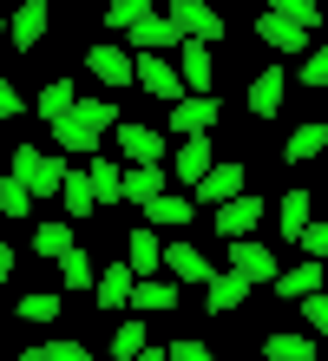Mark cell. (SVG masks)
Masks as SVG:
<instances>
[{
    "mask_svg": "<svg viewBox=\"0 0 328 361\" xmlns=\"http://www.w3.org/2000/svg\"><path fill=\"white\" fill-rule=\"evenodd\" d=\"M7 178L27 184V197H59L66 164H59V158H47L40 145H13V171H7Z\"/></svg>",
    "mask_w": 328,
    "mask_h": 361,
    "instance_id": "6da1fadb",
    "label": "cell"
},
{
    "mask_svg": "<svg viewBox=\"0 0 328 361\" xmlns=\"http://www.w3.org/2000/svg\"><path fill=\"white\" fill-rule=\"evenodd\" d=\"M171 27H178V39H190V47H217L224 39V13H210L204 0H171Z\"/></svg>",
    "mask_w": 328,
    "mask_h": 361,
    "instance_id": "7a4b0ae2",
    "label": "cell"
},
{
    "mask_svg": "<svg viewBox=\"0 0 328 361\" xmlns=\"http://www.w3.org/2000/svg\"><path fill=\"white\" fill-rule=\"evenodd\" d=\"M119 152H125L131 171H158V158L171 152V145L151 132V125H119Z\"/></svg>",
    "mask_w": 328,
    "mask_h": 361,
    "instance_id": "3957f363",
    "label": "cell"
},
{
    "mask_svg": "<svg viewBox=\"0 0 328 361\" xmlns=\"http://www.w3.org/2000/svg\"><path fill=\"white\" fill-rule=\"evenodd\" d=\"M230 276H243L250 289H256V283H276V257H269L256 237H236V243H230Z\"/></svg>",
    "mask_w": 328,
    "mask_h": 361,
    "instance_id": "277c9868",
    "label": "cell"
},
{
    "mask_svg": "<svg viewBox=\"0 0 328 361\" xmlns=\"http://www.w3.org/2000/svg\"><path fill=\"white\" fill-rule=\"evenodd\" d=\"M131 86H145L151 99H171V105L184 99V86H178V66H171V59H131Z\"/></svg>",
    "mask_w": 328,
    "mask_h": 361,
    "instance_id": "5b68a950",
    "label": "cell"
},
{
    "mask_svg": "<svg viewBox=\"0 0 328 361\" xmlns=\"http://www.w3.org/2000/svg\"><path fill=\"white\" fill-rule=\"evenodd\" d=\"M230 197H243V164L236 158L210 164V171L197 178V204H230Z\"/></svg>",
    "mask_w": 328,
    "mask_h": 361,
    "instance_id": "8992f818",
    "label": "cell"
},
{
    "mask_svg": "<svg viewBox=\"0 0 328 361\" xmlns=\"http://www.w3.org/2000/svg\"><path fill=\"white\" fill-rule=\"evenodd\" d=\"M178 86H184V99H210V47H178Z\"/></svg>",
    "mask_w": 328,
    "mask_h": 361,
    "instance_id": "52a82bcc",
    "label": "cell"
},
{
    "mask_svg": "<svg viewBox=\"0 0 328 361\" xmlns=\"http://www.w3.org/2000/svg\"><path fill=\"white\" fill-rule=\"evenodd\" d=\"M210 125H217V99H178L171 105V132L178 138H210Z\"/></svg>",
    "mask_w": 328,
    "mask_h": 361,
    "instance_id": "ba28073f",
    "label": "cell"
},
{
    "mask_svg": "<svg viewBox=\"0 0 328 361\" xmlns=\"http://www.w3.org/2000/svg\"><path fill=\"white\" fill-rule=\"evenodd\" d=\"M7 39H13V53H33L40 39H47V0H27V7L7 20Z\"/></svg>",
    "mask_w": 328,
    "mask_h": 361,
    "instance_id": "9c48e42d",
    "label": "cell"
},
{
    "mask_svg": "<svg viewBox=\"0 0 328 361\" xmlns=\"http://www.w3.org/2000/svg\"><path fill=\"white\" fill-rule=\"evenodd\" d=\"M243 295H250V283H243V276H230V269H210V283H204V309H210V315H230V309H243Z\"/></svg>",
    "mask_w": 328,
    "mask_h": 361,
    "instance_id": "30bf717a",
    "label": "cell"
},
{
    "mask_svg": "<svg viewBox=\"0 0 328 361\" xmlns=\"http://www.w3.org/2000/svg\"><path fill=\"white\" fill-rule=\"evenodd\" d=\"M164 269H171V283H210V257L197 243H171L164 250Z\"/></svg>",
    "mask_w": 328,
    "mask_h": 361,
    "instance_id": "8fae6325",
    "label": "cell"
},
{
    "mask_svg": "<svg viewBox=\"0 0 328 361\" xmlns=\"http://www.w3.org/2000/svg\"><path fill=\"white\" fill-rule=\"evenodd\" d=\"M256 217H262V204L250 197V190H243V197H230V204H217V230H224L230 243H236V237H250Z\"/></svg>",
    "mask_w": 328,
    "mask_h": 361,
    "instance_id": "7c38bea8",
    "label": "cell"
},
{
    "mask_svg": "<svg viewBox=\"0 0 328 361\" xmlns=\"http://www.w3.org/2000/svg\"><path fill=\"white\" fill-rule=\"evenodd\" d=\"M85 66H92V79H105V86H131V53L125 47H85Z\"/></svg>",
    "mask_w": 328,
    "mask_h": 361,
    "instance_id": "4fadbf2b",
    "label": "cell"
},
{
    "mask_svg": "<svg viewBox=\"0 0 328 361\" xmlns=\"http://www.w3.org/2000/svg\"><path fill=\"white\" fill-rule=\"evenodd\" d=\"M125 269H131V276H158V269H164V250H158L151 230H131V237H125Z\"/></svg>",
    "mask_w": 328,
    "mask_h": 361,
    "instance_id": "5bb4252c",
    "label": "cell"
},
{
    "mask_svg": "<svg viewBox=\"0 0 328 361\" xmlns=\"http://www.w3.org/2000/svg\"><path fill=\"white\" fill-rule=\"evenodd\" d=\"M131 283H138V276H131L125 263H105V276L92 283V295H99V309H131Z\"/></svg>",
    "mask_w": 328,
    "mask_h": 361,
    "instance_id": "9a60e30c",
    "label": "cell"
},
{
    "mask_svg": "<svg viewBox=\"0 0 328 361\" xmlns=\"http://www.w3.org/2000/svg\"><path fill=\"white\" fill-rule=\"evenodd\" d=\"M131 309H178V283H171V276H138V283H131Z\"/></svg>",
    "mask_w": 328,
    "mask_h": 361,
    "instance_id": "2e32d148",
    "label": "cell"
},
{
    "mask_svg": "<svg viewBox=\"0 0 328 361\" xmlns=\"http://www.w3.org/2000/svg\"><path fill=\"white\" fill-rule=\"evenodd\" d=\"M322 289V263H296V269H276V295L282 302H302V295Z\"/></svg>",
    "mask_w": 328,
    "mask_h": 361,
    "instance_id": "e0dca14e",
    "label": "cell"
},
{
    "mask_svg": "<svg viewBox=\"0 0 328 361\" xmlns=\"http://www.w3.org/2000/svg\"><path fill=\"white\" fill-rule=\"evenodd\" d=\"M85 184H92V197H99L105 210H112V204L125 197V171H119V164H112V158H105V152L92 158V171H85Z\"/></svg>",
    "mask_w": 328,
    "mask_h": 361,
    "instance_id": "ac0fdd59",
    "label": "cell"
},
{
    "mask_svg": "<svg viewBox=\"0 0 328 361\" xmlns=\"http://www.w3.org/2000/svg\"><path fill=\"white\" fill-rule=\"evenodd\" d=\"M282 86H289V79H282V66H269V73L250 86V112H256V118H276V112H282Z\"/></svg>",
    "mask_w": 328,
    "mask_h": 361,
    "instance_id": "d6986e66",
    "label": "cell"
},
{
    "mask_svg": "<svg viewBox=\"0 0 328 361\" xmlns=\"http://www.w3.org/2000/svg\"><path fill=\"white\" fill-rule=\"evenodd\" d=\"M309 204H315L309 190H282V204H276V217H282V237H289V243H296L302 230L315 224V217H309Z\"/></svg>",
    "mask_w": 328,
    "mask_h": 361,
    "instance_id": "ffe728a7",
    "label": "cell"
},
{
    "mask_svg": "<svg viewBox=\"0 0 328 361\" xmlns=\"http://www.w3.org/2000/svg\"><path fill=\"white\" fill-rule=\"evenodd\" d=\"M171 171H178L184 184H197V178L210 171V138H184V145H178V158H171Z\"/></svg>",
    "mask_w": 328,
    "mask_h": 361,
    "instance_id": "44dd1931",
    "label": "cell"
},
{
    "mask_svg": "<svg viewBox=\"0 0 328 361\" xmlns=\"http://www.w3.org/2000/svg\"><path fill=\"white\" fill-rule=\"evenodd\" d=\"M276 20H282V27H296L302 39H309L315 27H322V7H315V0H276V7H269Z\"/></svg>",
    "mask_w": 328,
    "mask_h": 361,
    "instance_id": "7402d4cb",
    "label": "cell"
},
{
    "mask_svg": "<svg viewBox=\"0 0 328 361\" xmlns=\"http://www.w3.org/2000/svg\"><path fill=\"white\" fill-rule=\"evenodd\" d=\"M59 204H66V217H92V210H99L92 184H85V171H66V184H59Z\"/></svg>",
    "mask_w": 328,
    "mask_h": 361,
    "instance_id": "603a6c76",
    "label": "cell"
},
{
    "mask_svg": "<svg viewBox=\"0 0 328 361\" xmlns=\"http://www.w3.org/2000/svg\"><path fill=\"white\" fill-rule=\"evenodd\" d=\"M322 145H328V125H296V132H289V145H282V158H289V164H309Z\"/></svg>",
    "mask_w": 328,
    "mask_h": 361,
    "instance_id": "cb8c5ba5",
    "label": "cell"
},
{
    "mask_svg": "<svg viewBox=\"0 0 328 361\" xmlns=\"http://www.w3.org/2000/svg\"><path fill=\"white\" fill-rule=\"evenodd\" d=\"M53 145H59V152H92L99 158V132H92V125H79V118H59L53 125Z\"/></svg>",
    "mask_w": 328,
    "mask_h": 361,
    "instance_id": "d4e9b609",
    "label": "cell"
},
{
    "mask_svg": "<svg viewBox=\"0 0 328 361\" xmlns=\"http://www.w3.org/2000/svg\"><path fill=\"white\" fill-rule=\"evenodd\" d=\"M145 217H151V224H171V230H184V224L197 217V204H190V197H178V190H164V197L151 204Z\"/></svg>",
    "mask_w": 328,
    "mask_h": 361,
    "instance_id": "484cf974",
    "label": "cell"
},
{
    "mask_svg": "<svg viewBox=\"0 0 328 361\" xmlns=\"http://www.w3.org/2000/svg\"><path fill=\"white\" fill-rule=\"evenodd\" d=\"M262 355L269 361H315V342L309 335H262Z\"/></svg>",
    "mask_w": 328,
    "mask_h": 361,
    "instance_id": "4316f807",
    "label": "cell"
},
{
    "mask_svg": "<svg viewBox=\"0 0 328 361\" xmlns=\"http://www.w3.org/2000/svg\"><path fill=\"white\" fill-rule=\"evenodd\" d=\"M125 197L138 204V210H151L164 197V171H125Z\"/></svg>",
    "mask_w": 328,
    "mask_h": 361,
    "instance_id": "83f0119b",
    "label": "cell"
},
{
    "mask_svg": "<svg viewBox=\"0 0 328 361\" xmlns=\"http://www.w3.org/2000/svg\"><path fill=\"white\" fill-rule=\"evenodd\" d=\"M256 33H262V39H269V47H276V53H309V39H302L296 27H282V20H276V13H262V20H256Z\"/></svg>",
    "mask_w": 328,
    "mask_h": 361,
    "instance_id": "f1b7e54d",
    "label": "cell"
},
{
    "mask_svg": "<svg viewBox=\"0 0 328 361\" xmlns=\"http://www.w3.org/2000/svg\"><path fill=\"white\" fill-rule=\"evenodd\" d=\"M59 283H66V289H92V283H99L92 257H85V250H66V257H59Z\"/></svg>",
    "mask_w": 328,
    "mask_h": 361,
    "instance_id": "f546056e",
    "label": "cell"
},
{
    "mask_svg": "<svg viewBox=\"0 0 328 361\" xmlns=\"http://www.w3.org/2000/svg\"><path fill=\"white\" fill-rule=\"evenodd\" d=\"M33 250H40V257H66V250H79V243H73V224H59V217L40 224V230H33Z\"/></svg>",
    "mask_w": 328,
    "mask_h": 361,
    "instance_id": "4dcf8cb0",
    "label": "cell"
},
{
    "mask_svg": "<svg viewBox=\"0 0 328 361\" xmlns=\"http://www.w3.org/2000/svg\"><path fill=\"white\" fill-rule=\"evenodd\" d=\"M73 118H79V125H92V132L105 138V125H119V99H79V105H73Z\"/></svg>",
    "mask_w": 328,
    "mask_h": 361,
    "instance_id": "1f68e13d",
    "label": "cell"
},
{
    "mask_svg": "<svg viewBox=\"0 0 328 361\" xmlns=\"http://www.w3.org/2000/svg\"><path fill=\"white\" fill-rule=\"evenodd\" d=\"M73 86H66V79H53V86L47 92H40V118H47V125H59V118H73Z\"/></svg>",
    "mask_w": 328,
    "mask_h": 361,
    "instance_id": "d6a6232c",
    "label": "cell"
},
{
    "mask_svg": "<svg viewBox=\"0 0 328 361\" xmlns=\"http://www.w3.org/2000/svg\"><path fill=\"white\" fill-rule=\"evenodd\" d=\"M20 322H53V315H66V295H20Z\"/></svg>",
    "mask_w": 328,
    "mask_h": 361,
    "instance_id": "836d02e7",
    "label": "cell"
},
{
    "mask_svg": "<svg viewBox=\"0 0 328 361\" xmlns=\"http://www.w3.org/2000/svg\"><path fill=\"white\" fill-rule=\"evenodd\" d=\"M33 197H27V184L20 178H0V217H27Z\"/></svg>",
    "mask_w": 328,
    "mask_h": 361,
    "instance_id": "e575fe53",
    "label": "cell"
},
{
    "mask_svg": "<svg viewBox=\"0 0 328 361\" xmlns=\"http://www.w3.org/2000/svg\"><path fill=\"white\" fill-rule=\"evenodd\" d=\"M138 20H151V7H145V0H112V7H105V27H138Z\"/></svg>",
    "mask_w": 328,
    "mask_h": 361,
    "instance_id": "d590c367",
    "label": "cell"
},
{
    "mask_svg": "<svg viewBox=\"0 0 328 361\" xmlns=\"http://www.w3.org/2000/svg\"><path fill=\"white\" fill-rule=\"evenodd\" d=\"M138 348H145V322H125L112 335V361H138Z\"/></svg>",
    "mask_w": 328,
    "mask_h": 361,
    "instance_id": "8d00e7d4",
    "label": "cell"
},
{
    "mask_svg": "<svg viewBox=\"0 0 328 361\" xmlns=\"http://www.w3.org/2000/svg\"><path fill=\"white\" fill-rule=\"evenodd\" d=\"M296 243H302V263H322V257H328V224H309Z\"/></svg>",
    "mask_w": 328,
    "mask_h": 361,
    "instance_id": "74e56055",
    "label": "cell"
},
{
    "mask_svg": "<svg viewBox=\"0 0 328 361\" xmlns=\"http://www.w3.org/2000/svg\"><path fill=\"white\" fill-rule=\"evenodd\" d=\"M296 309H302V322H309L315 335H328V295H322V289H315V295H302Z\"/></svg>",
    "mask_w": 328,
    "mask_h": 361,
    "instance_id": "f35d334b",
    "label": "cell"
},
{
    "mask_svg": "<svg viewBox=\"0 0 328 361\" xmlns=\"http://www.w3.org/2000/svg\"><path fill=\"white\" fill-rule=\"evenodd\" d=\"M302 79H309V86H328V47H309V59H302Z\"/></svg>",
    "mask_w": 328,
    "mask_h": 361,
    "instance_id": "ab89813d",
    "label": "cell"
},
{
    "mask_svg": "<svg viewBox=\"0 0 328 361\" xmlns=\"http://www.w3.org/2000/svg\"><path fill=\"white\" fill-rule=\"evenodd\" d=\"M164 361H217V355H210L204 342H171V348H164Z\"/></svg>",
    "mask_w": 328,
    "mask_h": 361,
    "instance_id": "60d3db41",
    "label": "cell"
},
{
    "mask_svg": "<svg viewBox=\"0 0 328 361\" xmlns=\"http://www.w3.org/2000/svg\"><path fill=\"white\" fill-rule=\"evenodd\" d=\"M47 361H92L85 342H47Z\"/></svg>",
    "mask_w": 328,
    "mask_h": 361,
    "instance_id": "b9f144b4",
    "label": "cell"
},
{
    "mask_svg": "<svg viewBox=\"0 0 328 361\" xmlns=\"http://www.w3.org/2000/svg\"><path fill=\"white\" fill-rule=\"evenodd\" d=\"M20 105H27V99H20L7 79H0V118H20Z\"/></svg>",
    "mask_w": 328,
    "mask_h": 361,
    "instance_id": "7bdbcfd3",
    "label": "cell"
},
{
    "mask_svg": "<svg viewBox=\"0 0 328 361\" xmlns=\"http://www.w3.org/2000/svg\"><path fill=\"white\" fill-rule=\"evenodd\" d=\"M7 276H13V250L0 243V283H7Z\"/></svg>",
    "mask_w": 328,
    "mask_h": 361,
    "instance_id": "ee69618b",
    "label": "cell"
},
{
    "mask_svg": "<svg viewBox=\"0 0 328 361\" xmlns=\"http://www.w3.org/2000/svg\"><path fill=\"white\" fill-rule=\"evenodd\" d=\"M138 361H164V348H151V342H145V348H138Z\"/></svg>",
    "mask_w": 328,
    "mask_h": 361,
    "instance_id": "f6af8a7d",
    "label": "cell"
},
{
    "mask_svg": "<svg viewBox=\"0 0 328 361\" xmlns=\"http://www.w3.org/2000/svg\"><path fill=\"white\" fill-rule=\"evenodd\" d=\"M13 361H47V348H27V355H13Z\"/></svg>",
    "mask_w": 328,
    "mask_h": 361,
    "instance_id": "bcb514c9",
    "label": "cell"
},
{
    "mask_svg": "<svg viewBox=\"0 0 328 361\" xmlns=\"http://www.w3.org/2000/svg\"><path fill=\"white\" fill-rule=\"evenodd\" d=\"M315 361H322V355H315Z\"/></svg>",
    "mask_w": 328,
    "mask_h": 361,
    "instance_id": "7dc6e473",
    "label": "cell"
}]
</instances>
